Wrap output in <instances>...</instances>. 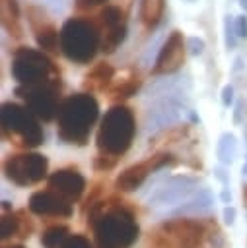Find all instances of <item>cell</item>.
Instances as JSON below:
<instances>
[{"label":"cell","instance_id":"22","mask_svg":"<svg viewBox=\"0 0 247 248\" xmlns=\"http://www.w3.org/2000/svg\"><path fill=\"white\" fill-rule=\"evenodd\" d=\"M216 155L224 165H229V163L235 161V157H237V141H235L233 134L226 132V134L220 136L218 145H216Z\"/></svg>","mask_w":247,"mask_h":248},{"label":"cell","instance_id":"23","mask_svg":"<svg viewBox=\"0 0 247 248\" xmlns=\"http://www.w3.org/2000/svg\"><path fill=\"white\" fill-rule=\"evenodd\" d=\"M140 85H142V79H140V76H138V74L128 76V78H124L119 85H115V87L111 89V97H113V99H117V101L128 99V97L136 95V91L140 89Z\"/></svg>","mask_w":247,"mask_h":248},{"label":"cell","instance_id":"16","mask_svg":"<svg viewBox=\"0 0 247 248\" xmlns=\"http://www.w3.org/2000/svg\"><path fill=\"white\" fill-rule=\"evenodd\" d=\"M49 188H53L66 200L74 202L82 196V192L86 188V178L82 176V172L76 167L58 169L56 172H53L49 176Z\"/></svg>","mask_w":247,"mask_h":248},{"label":"cell","instance_id":"11","mask_svg":"<svg viewBox=\"0 0 247 248\" xmlns=\"http://www.w3.org/2000/svg\"><path fill=\"white\" fill-rule=\"evenodd\" d=\"M95 23L101 35V50L105 54L115 52L126 37V12L121 6L105 4V8H101L97 14Z\"/></svg>","mask_w":247,"mask_h":248},{"label":"cell","instance_id":"4","mask_svg":"<svg viewBox=\"0 0 247 248\" xmlns=\"http://www.w3.org/2000/svg\"><path fill=\"white\" fill-rule=\"evenodd\" d=\"M101 50V35L95 19L89 17H68L60 27V52L76 62L88 64Z\"/></svg>","mask_w":247,"mask_h":248},{"label":"cell","instance_id":"21","mask_svg":"<svg viewBox=\"0 0 247 248\" xmlns=\"http://www.w3.org/2000/svg\"><path fill=\"white\" fill-rule=\"evenodd\" d=\"M212 203H214L212 194H210L206 188H202V190H198L191 200H187L183 205H179V207L173 211V215H191V213L198 215V213L208 211V209L212 207Z\"/></svg>","mask_w":247,"mask_h":248},{"label":"cell","instance_id":"25","mask_svg":"<svg viewBox=\"0 0 247 248\" xmlns=\"http://www.w3.org/2000/svg\"><path fill=\"white\" fill-rule=\"evenodd\" d=\"M60 248H91V242L82 234H72L64 240V244Z\"/></svg>","mask_w":247,"mask_h":248},{"label":"cell","instance_id":"10","mask_svg":"<svg viewBox=\"0 0 247 248\" xmlns=\"http://www.w3.org/2000/svg\"><path fill=\"white\" fill-rule=\"evenodd\" d=\"M47 169H49V161L45 155L39 153L10 155L4 163L6 176L18 186H27L31 182L43 180L47 176Z\"/></svg>","mask_w":247,"mask_h":248},{"label":"cell","instance_id":"33","mask_svg":"<svg viewBox=\"0 0 247 248\" xmlns=\"http://www.w3.org/2000/svg\"><path fill=\"white\" fill-rule=\"evenodd\" d=\"M214 174H216V178H220V180L224 182V186L228 184V176H226V172H224V169H216V170H214Z\"/></svg>","mask_w":247,"mask_h":248},{"label":"cell","instance_id":"18","mask_svg":"<svg viewBox=\"0 0 247 248\" xmlns=\"http://www.w3.org/2000/svg\"><path fill=\"white\" fill-rule=\"evenodd\" d=\"M0 17H2V27L12 37L19 39L23 27H21V14L18 0H0Z\"/></svg>","mask_w":247,"mask_h":248},{"label":"cell","instance_id":"6","mask_svg":"<svg viewBox=\"0 0 247 248\" xmlns=\"http://www.w3.org/2000/svg\"><path fill=\"white\" fill-rule=\"evenodd\" d=\"M198 192V178L189 174L161 178V170L152 174L148 186V205L159 213H173Z\"/></svg>","mask_w":247,"mask_h":248},{"label":"cell","instance_id":"30","mask_svg":"<svg viewBox=\"0 0 247 248\" xmlns=\"http://www.w3.org/2000/svg\"><path fill=\"white\" fill-rule=\"evenodd\" d=\"M222 103H224L226 107H229V105L233 103V87H231V85H226V87L222 89Z\"/></svg>","mask_w":247,"mask_h":248},{"label":"cell","instance_id":"27","mask_svg":"<svg viewBox=\"0 0 247 248\" xmlns=\"http://www.w3.org/2000/svg\"><path fill=\"white\" fill-rule=\"evenodd\" d=\"M187 48L191 50V54H202V50H204V43L198 39V37H189L187 39Z\"/></svg>","mask_w":247,"mask_h":248},{"label":"cell","instance_id":"19","mask_svg":"<svg viewBox=\"0 0 247 248\" xmlns=\"http://www.w3.org/2000/svg\"><path fill=\"white\" fill-rule=\"evenodd\" d=\"M33 231V225L29 219H25L23 211H16V213H8L2 217V238H10V236H29Z\"/></svg>","mask_w":247,"mask_h":248},{"label":"cell","instance_id":"17","mask_svg":"<svg viewBox=\"0 0 247 248\" xmlns=\"http://www.w3.org/2000/svg\"><path fill=\"white\" fill-rule=\"evenodd\" d=\"M113 78H115V68H113L109 62L103 60V62H97V64L86 74L84 85H86L88 93L103 91V89H107V87L111 85Z\"/></svg>","mask_w":247,"mask_h":248},{"label":"cell","instance_id":"28","mask_svg":"<svg viewBox=\"0 0 247 248\" xmlns=\"http://www.w3.org/2000/svg\"><path fill=\"white\" fill-rule=\"evenodd\" d=\"M235 27H231V19L228 17L226 19V46L228 48H233L235 46Z\"/></svg>","mask_w":247,"mask_h":248},{"label":"cell","instance_id":"13","mask_svg":"<svg viewBox=\"0 0 247 248\" xmlns=\"http://www.w3.org/2000/svg\"><path fill=\"white\" fill-rule=\"evenodd\" d=\"M185 54H187V39L183 37L181 31H171L165 39V43L159 48V54L154 62L152 74L154 76H161V74H173L177 72L183 62H185Z\"/></svg>","mask_w":247,"mask_h":248},{"label":"cell","instance_id":"8","mask_svg":"<svg viewBox=\"0 0 247 248\" xmlns=\"http://www.w3.org/2000/svg\"><path fill=\"white\" fill-rule=\"evenodd\" d=\"M2 132L8 138L18 136L25 147H37L43 143V130L37 116L18 103L2 105Z\"/></svg>","mask_w":247,"mask_h":248},{"label":"cell","instance_id":"14","mask_svg":"<svg viewBox=\"0 0 247 248\" xmlns=\"http://www.w3.org/2000/svg\"><path fill=\"white\" fill-rule=\"evenodd\" d=\"M27 21L35 35L37 46L45 52H56L60 48V31L49 19L47 12L35 4L27 6Z\"/></svg>","mask_w":247,"mask_h":248},{"label":"cell","instance_id":"35","mask_svg":"<svg viewBox=\"0 0 247 248\" xmlns=\"http://www.w3.org/2000/svg\"><path fill=\"white\" fill-rule=\"evenodd\" d=\"M239 4H241V8L247 12V0H239Z\"/></svg>","mask_w":247,"mask_h":248},{"label":"cell","instance_id":"3","mask_svg":"<svg viewBox=\"0 0 247 248\" xmlns=\"http://www.w3.org/2000/svg\"><path fill=\"white\" fill-rule=\"evenodd\" d=\"M97 116H99V105L91 93L70 95L58 107L56 134L64 143L86 145Z\"/></svg>","mask_w":247,"mask_h":248},{"label":"cell","instance_id":"36","mask_svg":"<svg viewBox=\"0 0 247 248\" xmlns=\"http://www.w3.org/2000/svg\"><path fill=\"white\" fill-rule=\"evenodd\" d=\"M4 248H23L21 244H10V246H4Z\"/></svg>","mask_w":247,"mask_h":248},{"label":"cell","instance_id":"7","mask_svg":"<svg viewBox=\"0 0 247 248\" xmlns=\"http://www.w3.org/2000/svg\"><path fill=\"white\" fill-rule=\"evenodd\" d=\"M12 76L21 85L60 83V72L45 50L19 46L12 56Z\"/></svg>","mask_w":247,"mask_h":248},{"label":"cell","instance_id":"29","mask_svg":"<svg viewBox=\"0 0 247 248\" xmlns=\"http://www.w3.org/2000/svg\"><path fill=\"white\" fill-rule=\"evenodd\" d=\"M235 33H237V37H241V39H247V16H237L235 17Z\"/></svg>","mask_w":247,"mask_h":248},{"label":"cell","instance_id":"26","mask_svg":"<svg viewBox=\"0 0 247 248\" xmlns=\"http://www.w3.org/2000/svg\"><path fill=\"white\" fill-rule=\"evenodd\" d=\"M105 2H109V0H74V6L78 12H89V10H93Z\"/></svg>","mask_w":247,"mask_h":248},{"label":"cell","instance_id":"31","mask_svg":"<svg viewBox=\"0 0 247 248\" xmlns=\"http://www.w3.org/2000/svg\"><path fill=\"white\" fill-rule=\"evenodd\" d=\"M235 215H237V211H235V207H231L229 203L224 207V221L228 223V225H233L235 223Z\"/></svg>","mask_w":247,"mask_h":248},{"label":"cell","instance_id":"5","mask_svg":"<svg viewBox=\"0 0 247 248\" xmlns=\"http://www.w3.org/2000/svg\"><path fill=\"white\" fill-rule=\"evenodd\" d=\"M134 134H136V120L132 110L126 105L111 107L101 118V124L97 130L99 153L119 159L130 147Z\"/></svg>","mask_w":247,"mask_h":248},{"label":"cell","instance_id":"24","mask_svg":"<svg viewBox=\"0 0 247 248\" xmlns=\"http://www.w3.org/2000/svg\"><path fill=\"white\" fill-rule=\"evenodd\" d=\"M66 238H68V227L66 225H53L43 232L41 244L45 248H60Z\"/></svg>","mask_w":247,"mask_h":248},{"label":"cell","instance_id":"1","mask_svg":"<svg viewBox=\"0 0 247 248\" xmlns=\"http://www.w3.org/2000/svg\"><path fill=\"white\" fill-rule=\"evenodd\" d=\"M97 248H130L138 236V225L124 202L115 198L99 202L89 211Z\"/></svg>","mask_w":247,"mask_h":248},{"label":"cell","instance_id":"34","mask_svg":"<svg viewBox=\"0 0 247 248\" xmlns=\"http://www.w3.org/2000/svg\"><path fill=\"white\" fill-rule=\"evenodd\" d=\"M222 200H224V203H229V202H231V194H229L228 190H224V192H222Z\"/></svg>","mask_w":247,"mask_h":248},{"label":"cell","instance_id":"32","mask_svg":"<svg viewBox=\"0 0 247 248\" xmlns=\"http://www.w3.org/2000/svg\"><path fill=\"white\" fill-rule=\"evenodd\" d=\"M241 112H243V101H239L237 107H235V114H233V122H235V124L241 122Z\"/></svg>","mask_w":247,"mask_h":248},{"label":"cell","instance_id":"12","mask_svg":"<svg viewBox=\"0 0 247 248\" xmlns=\"http://www.w3.org/2000/svg\"><path fill=\"white\" fill-rule=\"evenodd\" d=\"M175 165V155L167 153V151H159L152 157H148L146 161H140L128 169H124L117 180H115V186L121 190V192H132L136 190L138 186H142L154 172L161 170L163 167H171Z\"/></svg>","mask_w":247,"mask_h":248},{"label":"cell","instance_id":"20","mask_svg":"<svg viewBox=\"0 0 247 248\" xmlns=\"http://www.w3.org/2000/svg\"><path fill=\"white\" fill-rule=\"evenodd\" d=\"M165 12V0H140V23L144 31H154Z\"/></svg>","mask_w":247,"mask_h":248},{"label":"cell","instance_id":"15","mask_svg":"<svg viewBox=\"0 0 247 248\" xmlns=\"http://www.w3.org/2000/svg\"><path fill=\"white\" fill-rule=\"evenodd\" d=\"M29 209L37 215H51V217H68L72 213L70 200L60 196L53 188L51 190H39V192L31 194Z\"/></svg>","mask_w":247,"mask_h":248},{"label":"cell","instance_id":"9","mask_svg":"<svg viewBox=\"0 0 247 248\" xmlns=\"http://www.w3.org/2000/svg\"><path fill=\"white\" fill-rule=\"evenodd\" d=\"M19 99L25 101V107L41 120H53L58 114V99H60V83H35L21 85L14 89Z\"/></svg>","mask_w":247,"mask_h":248},{"label":"cell","instance_id":"2","mask_svg":"<svg viewBox=\"0 0 247 248\" xmlns=\"http://www.w3.org/2000/svg\"><path fill=\"white\" fill-rule=\"evenodd\" d=\"M152 248H222V231L214 221L179 217L161 223L148 238Z\"/></svg>","mask_w":247,"mask_h":248}]
</instances>
